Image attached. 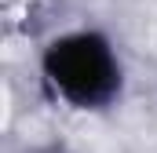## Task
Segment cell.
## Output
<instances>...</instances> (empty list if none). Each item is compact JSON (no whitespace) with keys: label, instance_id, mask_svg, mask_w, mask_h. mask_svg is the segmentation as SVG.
Returning <instances> with one entry per match:
<instances>
[{"label":"cell","instance_id":"obj_1","mask_svg":"<svg viewBox=\"0 0 157 153\" xmlns=\"http://www.w3.org/2000/svg\"><path fill=\"white\" fill-rule=\"evenodd\" d=\"M44 69L51 76V84L77 106H102L117 91V62L106 40L91 37V33L59 40L48 51Z\"/></svg>","mask_w":157,"mask_h":153}]
</instances>
